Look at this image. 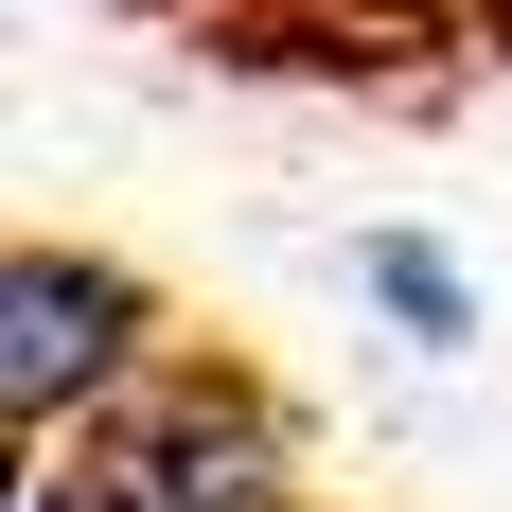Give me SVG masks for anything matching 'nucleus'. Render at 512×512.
I'll return each instance as SVG.
<instances>
[{"mask_svg": "<svg viewBox=\"0 0 512 512\" xmlns=\"http://www.w3.org/2000/svg\"><path fill=\"white\" fill-rule=\"evenodd\" d=\"M36 512H301V442L230 371H142L106 424H71Z\"/></svg>", "mask_w": 512, "mask_h": 512, "instance_id": "1", "label": "nucleus"}, {"mask_svg": "<svg viewBox=\"0 0 512 512\" xmlns=\"http://www.w3.org/2000/svg\"><path fill=\"white\" fill-rule=\"evenodd\" d=\"M142 283L89 248H18L0 265V407H18V442H53V424H106L124 389H142Z\"/></svg>", "mask_w": 512, "mask_h": 512, "instance_id": "2", "label": "nucleus"}, {"mask_svg": "<svg viewBox=\"0 0 512 512\" xmlns=\"http://www.w3.org/2000/svg\"><path fill=\"white\" fill-rule=\"evenodd\" d=\"M354 283H371L389 318H407V354H460V336H477L460 265H442V248H407V230H371V248H354Z\"/></svg>", "mask_w": 512, "mask_h": 512, "instance_id": "3", "label": "nucleus"}]
</instances>
